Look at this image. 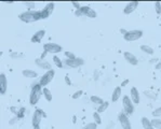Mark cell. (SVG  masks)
Segmentation results:
<instances>
[{"label": "cell", "instance_id": "obj_1", "mask_svg": "<svg viewBox=\"0 0 161 129\" xmlns=\"http://www.w3.org/2000/svg\"><path fill=\"white\" fill-rule=\"evenodd\" d=\"M20 19L24 23H33L41 19L40 11H27L20 14Z\"/></svg>", "mask_w": 161, "mask_h": 129}, {"label": "cell", "instance_id": "obj_2", "mask_svg": "<svg viewBox=\"0 0 161 129\" xmlns=\"http://www.w3.org/2000/svg\"><path fill=\"white\" fill-rule=\"evenodd\" d=\"M42 86L40 84H35L33 85L32 87V91H30V96H29V103L32 106H36L38 103L39 99L41 97V94H42Z\"/></svg>", "mask_w": 161, "mask_h": 129}, {"label": "cell", "instance_id": "obj_3", "mask_svg": "<svg viewBox=\"0 0 161 129\" xmlns=\"http://www.w3.org/2000/svg\"><path fill=\"white\" fill-rule=\"evenodd\" d=\"M75 15L76 16H88V17H91V18H94V17L98 16V13H96L95 10H93V9H91L90 6H81L79 10H76V12H75Z\"/></svg>", "mask_w": 161, "mask_h": 129}, {"label": "cell", "instance_id": "obj_4", "mask_svg": "<svg viewBox=\"0 0 161 129\" xmlns=\"http://www.w3.org/2000/svg\"><path fill=\"white\" fill-rule=\"evenodd\" d=\"M122 106H123V112L127 115H131L134 112V103L132 99L129 96L124 95L122 98Z\"/></svg>", "mask_w": 161, "mask_h": 129}, {"label": "cell", "instance_id": "obj_5", "mask_svg": "<svg viewBox=\"0 0 161 129\" xmlns=\"http://www.w3.org/2000/svg\"><path fill=\"white\" fill-rule=\"evenodd\" d=\"M143 36V31L142 30H137V29H134V30H130L128 31L127 34L123 36V39L128 42H133V41H136L138 39H141Z\"/></svg>", "mask_w": 161, "mask_h": 129}, {"label": "cell", "instance_id": "obj_6", "mask_svg": "<svg viewBox=\"0 0 161 129\" xmlns=\"http://www.w3.org/2000/svg\"><path fill=\"white\" fill-rule=\"evenodd\" d=\"M55 75V71L53 69L48 70L46 73H43V75L40 78V81H39V84L41 85L42 87H46L50 82H52V80L54 79Z\"/></svg>", "mask_w": 161, "mask_h": 129}, {"label": "cell", "instance_id": "obj_7", "mask_svg": "<svg viewBox=\"0 0 161 129\" xmlns=\"http://www.w3.org/2000/svg\"><path fill=\"white\" fill-rule=\"evenodd\" d=\"M43 50H45V52H47V53L57 54V53H59V52H62L63 47H62L59 44H56V43L49 42V43H46V44L43 45Z\"/></svg>", "mask_w": 161, "mask_h": 129}, {"label": "cell", "instance_id": "obj_8", "mask_svg": "<svg viewBox=\"0 0 161 129\" xmlns=\"http://www.w3.org/2000/svg\"><path fill=\"white\" fill-rule=\"evenodd\" d=\"M42 117H47V114H46V112H43L41 109H37L36 111H35L34 115H33V119H32V124L34 127H37V126H39V124H40L41 122V119Z\"/></svg>", "mask_w": 161, "mask_h": 129}, {"label": "cell", "instance_id": "obj_9", "mask_svg": "<svg viewBox=\"0 0 161 129\" xmlns=\"http://www.w3.org/2000/svg\"><path fill=\"white\" fill-rule=\"evenodd\" d=\"M118 121H119V123H120L122 129H132L131 122H130L129 117H128V115L125 114L124 112L119 113L118 114Z\"/></svg>", "mask_w": 161, "mask_h": 129}, {"label": "cell", "instance_id": "obj_10", "mask_svg": "<svg viewBox=\"0 0 161 129\" xmlns=\"http://www.w3.org/2000/svg\"><path fill=\"white\" fill-rule=\"evenodd\" d=\"M65 65H67V67L69 68H78L80 66L85 65V60L82 58H78L77 57L76 59H65Z\"/></svg>", "mask_w": 161, "mask_h": 129}, {"label": "cell", "instance_id": "obj_11", "mask_svg": "<svg viewBox=\"0 0 161 129\" xmlns=\"http://www.w3.org/2000/svg\"><path fill=\"white\" fill-rule=\"evenodd\" d=\"M123 57H124V59L127 60V62H129L130 65H132V66L138 65L137 57H136L134 54L130 53V52H124V53H123Z\"/></svg>", "mask_w": 161, "mask_h": 129}, {"label": "cell", "instance_id": "obj_12", "mask_svg": "<svg viewBox=\"0 0 161 129\" xmlns=\"http://www.w3.org/2000/svg\"><path fill=\"white\" fill-rule=\"evenodd\" d=\"M130 98L132 99L133 103L138 104L141 101V96H140V91L136 87H131V91H130Z\"/></svg>", "mask_w": 161, "mask_h": 129}, {"label": "cell", "instance_id": "obj_13", "mask_svg": "<svg viewBox=\"0 0 161 129\" xmlns=\"http://www.w3.org/2000/svg\"><path fill=\"white\" fill-rule=\"evenodd\" d=\"M138 6V1H130L127 3V6H124V9H123V13L124 14H131L132 12H134V11L136 10V8Z\"/></svg>", "mask_w": 161, "mask_h": 129}, {"label": "cell", "instance_id": "obj_14", "mask_svg": "<svg viewBox=\"0 0 161 129\" xmlns=\"http://www.w3.org/2000/svg\"><path fill=\"white\" fill-rule=\"evenodd\" d=\"M8 88V80H7L6 74L1 73L0 74V94L4 95Z\"/></svg>", "mask_w": 161, "mask_h": 129}, {"label": "cell", "instance_id": "obj_15", "mask_svg": "<svg viewBox=\"0 0 161 129\" xmlns=\"http://www.w3.org/2000/svg\"><path fill=\"white\" fill-rule=\"evenodd\" d=\"M35 62H36V65L38 66L39 68H41V69H45V70H51L52 69V66L50 65L49 62H47L46 59H42V58H38V59L35 60Z\"/></svg>", "mask_w": 161, "mask_h": 129}, {"label": "cell", "instance_id": "obj_16", "mask_svg": "<svg viewBox=\"0 0 161 129\" xmlns=\"http://www.w3.org/2000/svg\"><path fill=\"white\" fill-rule=\"evenodd\" d=\"M46 34V30H38L37 32H35V34L32 37V42L33 43H39L41 42V40L43 39Z\"/></svg>", "mask_w": 161, "mask_h": 129}, {"label": "cell", "instance_id": "obj_17", "mask_svg": "<svg viewBox=\"0 0 161 129\" xmlns=\"http://www.w3.org/2000/svg\"><path fill=\"white\" fill-rule=\"evenodd\" d=\"M121 97V86H117L116 88L112 91L111 94V101L112 102H117Z\"/></svg>", "mask_w": 161, "mask_h": 129}, {"label": "cell", "instance_id": "obj_18", "mask_svg": "<svg viewBox=\"0 0 161 129\" xmlns=\"http://www.w3.org/2000/svg\"><path fill=\"white\" fill-rule=\"evenodd\" d=\"M141 123H142V126L144 129H155L153 124H151V119H147V117H142Z\"/></svg>", "mask_w": 161, "mask_h": 129}, {"label": "cell", "instance_id": "obj_19", "mask_svg": "<svg viewBox=\"0 0 161 129\" xmlns=\"http://www.w3.org/2000/svg\"><path fill=\"white\" fill-rule=\"evenodd\" d=\"M22 74H23V76H25V78H29V79H34L37 76V72L30 69H24L23 71H22Z\"/></svg>", "mask_w": 161, "mask_h": 129}, {"label": "cell", "instance_id": "obj_20", "mask_svg": "<svg viewBox=\"0 0 161 129\" xmlns=\"http://www.w3.org/2000/svg\"><path fill=\"white\" fill-rule=\"evenodd\" d=\"M42 94H43V97H45V99L47 100V101H52V93L50 91L49 88H47V87H43L42 89Z\"/></svg>", "mask_w": 161, "mask_h": 129}, {"label": "cell", "instance_id": "obj_21", "mask_svg": "<svg viewBox=\"0 0 161 129\" xmlns=\"http://www.w3.org/2000/svg\"><path fill=\"white\" fill-rule=\"evenodd\" d=\"M141 50H142V52L148 54V55H154V49L149 46V45H146V44L141 45Z\"/></svg>", "mask_w": 161, "mask_h": 129}, {"label": "cell", "instance_id": "obj_22", "mask_svg": "<svg viewBox=\"0 0 161 129\" xmlns=\"http://www.w3.org/2000/svg\"><path fill=\"white\" fill-rule=\"evenodd\" d=\"M91 101L95 104H100V106L105 102L104 99H102V98L98 97V96H91Z\"/></svg>", "mask_w": 161, "mask_h": 129}, {"label": "cell", "instance_id": "obj_23", "mask_svg": "<svg viewBox=\"0 0 161 129\" xmlns=\"http://www.w3.org/2000/svg\"><path fill=\"white\" fill-rule=\"evenodd\" d=\"M108 107H109V102L105 101L104 103L101 104V106L98 107V111H96V112H98V113H103V112H105V111L107 110Z\"/></svg>", "mask_w": 161, "mask_h": 129}, {"label": "cell", "instance_id": "obj_24", "mask_svg": "<svg viewBox=\"0 0 161 129\" xmlns=\"http://www.w3.org/2000/svg\"><path fill=\"white\" fill-rule=\"evenodd\" d=\"M151 124H153L154 128L161 129V119H151Z\"/></svg>", "mask_w": 161, "mask_h": 129}, {"label": "cell", "instance_id": "obj_25", "mask_svg": "<svg viewBox=\"0 0 161 129\" xmlns=\"http://www.w3.org/2000/svg\"><path fill=\"white\" fill-rule=\"evenodd\" d=\"M93 119H94V123H96L98 125L102 124V117H101L100 113L98 112H94L93 113Z\"/></svg>", "mask_w": 161, "mask_h": 129}, {"label": "cell", "instance_id": "obj_26", "mask_svg": "<svg viewBox=\"0 0 161 129\" xmlns=\"http://www.w3.org/2000/svg\"><path fill=\"white\" fill-rule=\"evenodd\" d=\"M53 62H54V65L56 66L57 68H63V62H62V60H61V58L59 57H57V56H53Z\"/></svg>", "mask_w": 161, "mask_h": 129}, {"label": "cell", "instance_id": "obj_27", "mask_svg": "<svg viewBox=\"0 0 161 129\" xmlns=\"http://www.w3.org/2000/svg\"><path fill=\"white\" fill-rule=\"evenodd\" d=\"M54 3L53 2H49V3H47V6H45V10L47 11L48 13H50L51 14L52 12H53V10H54Z\"/></svg>", "mask_w": 161, "mask_h": 129}, {"label": "cell", "instance_id": "obj_28", "mask_svg": "<svg viewBox=\"0 0 161 129\" xmlns=\"http://www.w3.org/2000/svg\"><path fill=\"white\" fill-rule=\"evenodd\" d=\"M153 116L155 117V119H158L159 116H161V107L153 111Z\"/></svg>", "mask_w": 161, "mask_h": 129}, {"label": "cell", "instance_id": "obj_29", "mask_svg": "<svg viewBox=\"0 0 161 129\" xmlns=\"http://www.w3.org/2000/svg\"><path fill=\"white\" fill-rule=\"evenodd\" d=\"M98 128V124L96 123H89L88 125H85L82 129H96Z\"/></svg>", "mask_w": 161, "mask_h": 129}, {"label": "cell", "instance_id": "obj_30", "mask_svg": "<svg viewBox=\"0 0 161 129\" xmlns=\"http://www.w3.org/2000/svg\"><path fill=\"white\" fill-rule=\"evenodd\" d=\"M65 56L67 59H76V55H75L74 53H72V52H65Z\"/></svg>", "mask_w": 161, "mask_h": 129}, {"label": "cell", "instance_id": "obj_31", "mask_svg": "<svg viewBox=\"0 0 161 129\" xmlns=\"http://www.w3.org/2000/svg\"><path fill=\"white\" fill-rule=\"evenodd\" d=\"M82 94H83L82 91H77L76 93L72 95V99H79V98L82 96Z\"/></svg>", "mask_w": 161, "mask_h": 129}, {"label": "cell", "instance_id": "obj_32", "mask_svg": "<svg viewBox=\"0 0 161 129\" xmlns=\"http://www.w3.org/2000/svg\"><path fill=\"white\" fill-rule=\"evenodd\" d=\"M144 94L147 96V97L151 98V99H156L157 98V95H155V94H153L150 91H144Z\"/></svg>", "mask_w": 161, "mask_h": 129}, {"label": "cell", "instance_id": "obj_33", "mask_svg": "<svg viewBox=\"0 0 161 129\" xmlns=\"http://www.w3.org/2000/svg\"><path fill=\"white\" fill-rule=\"evenodd\" d=\"M40 15H41V18H48V17H49L51 14H50V13H48L47 11L43 9L42 11H40Z\"/></svg>", "mask_w": 161, "mask_h": 129}, {"label": "cell", "instance_id": "obj_34", "mask_svg": "<svg viewBox=\"0 0 161 129\" xmlns=\"http://www.w3.org/2000/svg\"><path fill=\"white\" fill-rule=\"evenodd\" d=\"M155 9H156V12L158 14H161V3L160 2H155Z\"/></svg>", "mask_w": 161, "mask_h": 129}, {"label": "cell", "instance_id": "obj_35", "mask_svg": "<svg viewBox=\"0 0 161 129\" xmlns=\"http://www.w3.org/2000/svg\"><path fill=\"white\" fill-rule=\"evenodd\" d=\"M24 112H25V109L24 108H21V110H17V116L19 117H23V115H24Z\"/></svg>", "mask_w": 161, "mask_h": 129}, {"label": "cell", "instance_id": "obj_36", "mask_svg": "<svg viewBox=\"0 0 161 129\" xmlns=\"http://www.w3.org/2000/svg\"><path fill=\"white\" fill-rule=\"evenodd\" d=\"M24 4H25L26 6H28V8H30V9H33V8H35V2H24Z\"/></svg>", "mask_w": 161, "mask_h": 129}, {"label": "cell", "instance_id": "obj_37", "mask_svg": "<svg viewBox=\"0 0 161 129\" xmlns=\"http://www.w3.org/2000/svg\"><path fill=\"white\" fill-rule=\"evenodd\" d=\"M11 57H12V58H22V57H23V55H22V54L12 53V54H11Z\"/></svg>", "mask_w": 161, "mask_h": 129}, {"label": "cell", "instance_id": "obj_38", "mask_svg": "<svg viewBox=\"0 0 161 129\" xmlns=\"http://www.w3.org/2000/svg\"><path fill=\"white\" fill-rule=\"evenodd\" d=\"M72 6H75V8H76V9H77V10H79V9H80V8H81V6H80V3H79V2H76V1H72Z\"/></svg>", "mask_w": 161, "mask_h": 129}, {"label": "cell", "instance_id": "obj_39", "mask_svg": "<svg viewBox=\"0 0 161 129\" xmlns=\"http://www.w3.org/2000/svg\"><path fill=\"white\" fill-rule=\"evenodd\" d=\"M17 121H19V117H17V116H15L14 119H12L10 122H9V124H10V125H13V124H14L15 122H17Z\"/></svg>", "mask_w": 161, "mask_h": 129}, {"label": "cell", "instance_id": "obj_40", "mask_svg": "<svg viewBox=\"0 0 161 129\" xmlns=\"http://www.w3.org/2000/svg\"><path fill=\"white\" fill-rule=\"evenodd\" d=\"M65 81H66V84L67 85H72V81H70V79H69V76L68 75L65 76Z\"/></svg>", "mask_w": 161, "mask_h": 129}, {"label": "cell", "instance_id": "obj_41", "mask_svg": "<svg viewBox=\"0 0 161 129\" xmlns=\"http://www.w3.org/2000/svg\"><path fill=\"white\" fill-rule=\"evenodd\" d=\"M114 125H115V124H114V123H111V122H110V123L108 124V126L106 127V129H114Z\"/></svg>", "mask_w": 161, "mask_h": 129}, {"label": "cell", "instance_id": "obj_42", "mask_svg": "<svg viewBox=\"0 0 161 129\" xmlns=\"http://www.w3.org/2000/svg\"><path fill=\"white\" fill-rule=\"evenodd\" d=\"M155 68L157 70H159V69H161V60L159 62H157V64H156V66H155Z\"/></svg>", "mask_w": 161, "mask_h": 129}, {"label": "cell", "instance_id": "obj_43", "mask_svg": "<svg viewBox=\"0 0 161 129\" xmlns=\"http://www.w3.org/2000/svg\"><path fill=\"white\" fill-rule=\"evenodd\" d=\"M128 83H129V80H124V82L122 83V84H121V87H123V86H125V85L128 84Z\"/></svg>", "mask_w": 161, "mask_h": 129}, {"label": "cell", "instance_id": "obj_44", "mask_svg": "<svg viewBox=\"0 0 161 129\" xmlns=\"http://www.w3.org/2000/svg\"><path fill=\"white\" fill-rule=\"evenodd\" d=\"M34 129H40V126H37V127H34Z\"/></svg>", "mask_w": 161, "mask_h": 129}]
</instances>
